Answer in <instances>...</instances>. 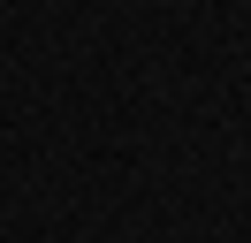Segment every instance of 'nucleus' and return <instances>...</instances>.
I'll return each instance as SVG.
<instances>
[]
</instances>
